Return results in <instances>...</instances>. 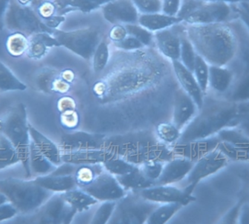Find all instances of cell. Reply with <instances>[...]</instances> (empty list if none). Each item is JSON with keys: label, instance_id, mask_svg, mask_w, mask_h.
Returning a JSON list of instances; mask_svg holds the SVG:
<instances>
[{"label": "cell", "instance_id": "cell-1", "mask_svg": "<svg viewBox=\"0 0 249 224\" xmlns=\"http://www.w3.org/2000/svg\"><path fill=\"white\" fill-rule=\"evenodd\" d=\"M187 37L210 65H229L239 50L238 35L229 23L188 24Z\"/></svg>", "mask_w": 249, "mask_h": 224}, {"label": "cell", "instance_id": "cell-2", "mask_svg": "<svg viewBox=\"0 0 249 224\" xmlns=\"http://www.w3.org/2000/svg\"><path fill=\"white\" fill-rule=\"evenodd\" d=\"M242 114L241 103H235L223 97L211 101L207 105L204 103L181 131L178 141H194L217 135L225 129L237 127Z\"/></svg>", "mask_w": 249, "mask_h": 224}, {"label": "cell", "instance_id": "cell-3", "mask_svg": "<svg viewBox=\"0 0 249 224\" xmlns=\"http://www.w3.org/2000/svg\"><path fill=\"white\" fill-rule=\"evenodd\" d=\"M0 133L5 136L16 148L26 178L32 176L29 155L32 139L29 133L27 112L23 104H18L0 118Z\"/></svg>", "mask_w": 249, "mask_h": 224}, {"label": "cell", "instance_id": "cell-4", "mask_svg": "<svg viewBox=\"0 0 249 224\" xmlns=\"http://www.w3.org/2000/svg\"><path fill=\"white\" fill-rule=\"evenodd\" d=\"M0 191L16 207L18 213H30L38 210L53 193L38 185L35 181L16 178L0 180Z\"/></svg>", "mask_w": 249, "mask_h": 224}, {"label": "cell", "instance_id": "cell-5", "mask_svg": "<svg viewBox=\"0 0 249 224\" xmlns=\"http://www.w3.org/2000/svg\"><path fill=\"white\" fill-rule=\"evenodd\" d=\"M30 6L50 29H56L64 20V15L73 10L89 12L97 8L86 0H18Z\"/></svg>", "mask_w": 249, "mask_h": 224}, {"label": "cell", "instance_id": "cell-6", "mask_svg": "<svg viewBox=\"0 0 249 224\" xmlns=\"http://www.w3.org/2000/svg\"><path fill=\"white\" fill-rule=\"evenodd\" d=\"M4 23V28L10 32H20L28 37L40 32H53L30 6L22 4L18 0H12L6 12Z\"/></svg>", "mask_w": 249, "mask_h": 224}, {"label": "cell", "instance_id": "cell-7", "mask_svg": "<svg viewBox=\"0 0 249 224\" xmlns=\"http://www.w3.org/2000/svg\"><path fill=\"white\" fill-rule=\"evenodd\" d=\"M53 35L60 46L65 47L85 59L93 57L96 47L100 42L99 32L90 28L67 32L54 29Z\"/></svg>", "mask_w": 249, "mask_h": 224}, {"label": "cell", "instance_id": "cell-8", "mask_svg": "<svg viewBox=\"0 0 249 224\" xmlns=\"http://www.w3.org/2000/svg\"><path fill=\"white\" fill-rule=\"evenodd\" d=\"M117 204L112 223L142 224L146 222L158 206L139 196H124Z\"/></svg>", "mask_w": 249, "mask_h": 224}, {"label": "cell", "instance_id": "cell-9", "mask_svg": "<svg viewBox=\"0 0 249 224\" xmlns=\"http://www.w3.org/2000/svg\"><path fill=\"white\" fill-rule=\"evenodd\" d=\"M233 4L219 1H199L194 10L183 19L187 24L229 23L235 11Z\"/></svg>", "mask_w": 249, "mask_h": 224}, {"label": "cell", "instance_id": "cell-10", "mask_svg": "<svg viewBox=\"0 0 249 224\" xmlns=\"http://www.w3.org/2000/svg\"><path fill=\"white\" fill-rule=\"evenodd\" d=\"M228 159L226 155L219 149L206 153L203 157L195 162L193 169L187 175L188 186L185 189L193 193L197 184L202 180L214 175L228 165Z\"/></svg>", "mask_w": 249, "mask_h": 224}, {"label": "cell", "instance_id": "cell-11", "mask_svg": "<svg viewBox=\"0 0 249 224\" xmlns=\"http://www.w3.org/2000/svg\"><path fill=\"white\" fill-rule=\"evenodd\" d=\"M218 149L229 159L249 162V136L238 127H229L218 133Z\"/></svg>", "mask_w": 249, "mask_h": 224}, {"label": "cell", "instance_id": "cell-12", "mask_svg": "<svg viewBox=\"0 0 249 224\" xmlns=\"http://www.w3.org/2000/svg\"><path fill=\"white\" fill-rule=\"evenodd\" d=\"M82 189L98 201H119L126 195V191L115 175L104 170Z\"/></svg>", "mask_w": 249, "mask_h": 224}, {"label": "cell", "instance_id": "cell-13", "mask_svg": "<svg viewBox=\"0 0 249 224\" xmlns=\"http://www.w3.org/2000/svg\"><path fill=\"white\" fill-rule=\"evenodd\" d=\"M38 210L39 223L43 224H69L77 213L61 193L53 194Z\"/></svg>", "mask_w": 249, "mask_h": 224}, {"label": "cell", "instance_id": "cell-14", "mask_svg": "<svg viewBox=\"0 0 249 224\" xmlns=\"http://www.w3.org/2000/svg\"><path fill=\"white\" fill-rule=\"evenodd\" d=\"M139 195L154 203H179L186 206L196 198L185 189H179L170 185H155L139 191Z\"/></svg>", "mask_w": 249, "mask_h": 224}, {"label": "cell", "instance_id": "cell-15", "mask_svg": "<svg viewBox=\"0 0 249 224\" xmlns=\"http://www.w3.org/2000/svg\"><path fill=\"white\" fill-rule=\"evenodd\" d=\"M219 142L218 135L194 141H178L172 144L171 150L176 156L186 158L196 162L206 153L217 149Z\"/></svg>", "mask_w": 249, "mask_h": 224}, {"label": "cell", "instance_id": "cell-16", "mask_svg": "<svg viewBox=\"0 0 249 224\" xmlns=\"http://www.w3.org/2000/svg\"><path fill=\"white\" fill-rule=\"evenodd\" d=\"M104 17L112 24L136 23L139 11L131 0H112L102 6Z\"/></svg>", "mask_w": 249, "mask_h": 224}, {"label": "cell", "instance_id": "cell-17", "mask_svg": "<svg viewBox=\"0 0 249 224\" xmlns=\"http://www.w3.org/2000/svg\"><path fill=\"white\" fill-rule=\"evenodd\" d=\"M116 153L107 149H83L61 152L62 162L74 165L102 164L116 156Z\"/></svg>", "mask_w": 249, "mask_h": 224}, {"label": "cell", "instance_id": "cell-18", "mask_svg": "<svg viewBox=\"0 0 249 224\" xmlns=\"http://www.w3.org/2000/svg\"><path fill=\"white\" fill-rule=\"evenodd\" d=\"M199 110L193 99L183 90L177 91L174 100L173 124L182 131L186 126L197 115Z\"/></svg>", "mask_w": 249, "mask_h": 224}, {"label": "cell", "instance_id": "cell-19", "mask_svg": "<svg viewBox=\"0 0 249 224\" xmlns=\"http://www.w3.org/2000/svg\"><path fill=\"white\" fill-rule=\"evenodd\" d=\"M174 73L181 89L193 99L199 111L204 104V93L196 80L193 72L187 68L179 60L172 61Z\"/></svg>", "mask_w": 249, "mask_h": 224}, {"label": "cell", "instance_id": "cell-20", "mask_svg": "<svg viewBox=\"0 0 249 224\" xmlns=\"http://www.w3.org/2000/svg\"><path fill=\"white\" fill-rule=\"evenodd\" d=\"M195 162L184 157L177 156L164 165L162 173L155 185H171L185 178L194 166Z\"/></svg>", "mask_w": 249, "mask_h": 224}, {"label": "cell", "instance_id": "cell-21", "mask_svg": "<svg viewBox=\"0 0 249 224\" xmlns=\"http://www.w3.org/2000/svg\"><path fill=\"white\" fill-rule=\"evenodd\" d=\"M235 80L234 72L228 66L209 67V89L210 88L219 97L225 98Z\"/></svg>", "mask_w": 249, "mask_h": 224}, {"label": "cell", "instance_id": "cell-22", "mask_svg": "<svg viewBox=\"0 0 249 224\" xmlns=\"http://www.w3.org/2000/svg\"><path fill=\"white\" fill-rule=\"evenodd\" d=\"M171 27L155 32V39L160 52L167 58L175 61L180 59L181 38Z\"/></svg>", "mask_w": 249, "mask_h": 224}, {"label": "cell", "instance_id": "cell-23", "mask_svg": "<svg viewBox=\"0 0 249 224\" xmlns=\"http://www.w3.org/2000/svg\"><path fill=\"white\" fill-rule=\"evenodd\" d=\"M101 137L86 132H74L64 135L60 143L61 152L83 149H101Z\"/></svg>", "mask_w": 249, "mask_h": 224}, {"label": "cell", "instance_id": "cell-24", "mask_svg": "<svg viewBox=\"0 0 249 224\" xmlns=\"http://www.w3.org/2000/svg\"><path fill=\"white\" fill-rule=\"evenodd\" d=\"M34 181L42 187L53 193H63L77 188L74 175H53L51 174L39 175Z\"/></svg>", "mask_w": 249, "mask_h": 224}, {"label": "cell", "instance_id": "cell-25", "mask_svg": "<svg viewBox=\"0 0 249 224\" xmlns=\"http://www.w3.org/2000/svg\"><path fill=\"white\" fill-rule=\"evenodd\" d=\"M60 46L53 34L40 32L29 37V46L26 55L33 59H40L48 52L49 48Z\"/></svg>", "mask_w": 249, "mask_h": 224}, {"label": "cell", "instance_id": "cell-26", "mask_svg": "<svg viewBox=\"0 0 249 224\" xmlns=\"http://www.w3.org/2000/svg\"><path fill=\"white\" fill-rule=\"evenodd\" d=\"M29 133L34 144L39 151L48 158L54 165L58 167L63 163L61 160V151L59 148L53 143L50 139L39 132L29 124Z\"/></svg>", "mask_w": 249, "mask_h": 224}, {"label": "cell", "instance_id": "cell-27", "mask_svg": "<svg viewBox=\"0 0 249 224\" xmlns=\"http://www.w3.org/2000/svg\"><path fill=\"white\" fill-rule=\"evenodd\" d=\"M182 22L177 16H170L161 13L142 14L139 16L138 23L152 32H156Z\"/></svg>", "mask_w": 249, "mask_h": 224}, {"label": "cell", "instance_id": "cell-28", "mask_svg": "<svg viewBox=\"0 0 249 224\" xmlns=\"http://www.w3.org/2000/svg\"><path fill=\"white\" fill-rule=\"evenodd\" d=\"M116 178L125 191L127 190L141 191V190L155 186V181H151L149 178H146L141 170L140 168L137 167L132 172L121 176H116Z\"/></svg>", "mask_w": 249, "mask_h": 224}, {"label": "cell", "instance_id": "cell-29", "mask_svg": "<svg viewBox=\"0 0 249 224\" xmlns=\"http://www.w3.org/2000/svg\"><path fill=\"white\" fill-rule=\"evenodd\" d=\"M66 201L74 209L77 213L86 211L97 203L98 200L82 188H75L70 191L61 193Z\"/></svg>", "mask_w": 249, "mask_h": 224}, {"label": "cell", "instance_id": "cell-30", "mask_svg": "<svg viewBox=\"0 0 249 224\" xmlns=\"http://www.w3.org/2000/svg\"><path fill=\"white\" fill-rule=\"evenodd\" d=\"M29 165L31 172L39 175H45L51 173L57 168L48 158L45 157L33 142L31 141Z\"/></svg>", "mask_w": 249, "mask_h": 224}, {"label": "cell", "instance_id": "cell-31", "mask_svg": "<svg viewBox=\"0 0 249 224\" xmlns=\"http://www.w3.org/2000/svg\"><path fill=\"white\" fill-rule=\"evenodd\" d=\"M225 99L235 103L249 102V70L235 80Z\"/></svg>", "mask_w": 249, "mask_h": 224}, {"label": "cell", "instance_id": "cell-32", "mask_svg": "<svg viewBox=\"0 0 249 224\" xmlns=\"http://www.w3.org/2000/svg\"><path fill=\"white\" fill-rule=\"evenodd\" d=\"M183 206L179 203H165L158 206L151 213L146 220L149 224H163L167 223Z\"/></svg>", "mask_w": 249, "mask_h": 224}, {"label": "cell", "instance_id": "cell-33", "mask_svg": "<svg viewBox=\"0 0 249 224\" xmlns=\"http://www.w3.org/2000/svg\"><path fill=\"white\" fill-rule=\"evenodd\" d=\"M20 162L18 153L11 142L0 133V170Z\"/></svg>", "mask_w": 249, "mask_h": 224}, {"label": "cell", "instance_id": "cell-34", "mask_svg": "<svg viewBox=\"0 0 249 224\" xmlns=\"http://www.w3.org/2000/svg\"><path fill=\"white\" fill-rule=\"evenodd\" d=\"M26 89V85L17 78L11 70L0 61V91L13 92L24 91Z\"/></svg>", "mask_w": 249, "mask_h": 224}, {"label": "cell", "instance_id": "cell-35", "mask_svg": "<svg viewBox=\"0 0 249 224\" xmlns=\"http://www.w3.org/2000/svg\"><path fill=\"white\" fill-rule=\"evenodd\" d=\"M102 164L96 165H81L74 172V178L77 184V188H82L91 183L101 172H103Z\"/></svg>", "mask_w": 249, "mask_h": 224}, {"label": "cell", "instance_id": "cell-36", "mask_svg": "<svg viewBox=\"0 0 249 224\" xmlns=\"http://www.w3.org/2000/svg\"><path fill=\"white\" fill-rule=\"evenodd\" d=\"M29 46V37L20 32H13L6 41V48L10 55L19 57L26 54Z\"/></svg>", "mask_w": 249, "mask_h": 224}, {"label": "cell", "instance_id": "cell-37", "mask_svg": "<svg viewBox=\"0 0 249 224\" xmlns=\"http://www.w3.org/2000/svg\"><path fill=\"white\" fill-rule=\"evenodd\" d=\"M209 67L210 64L197 54L193 73L204 94L209 89Z\"/></svg>", "mask_w": 249, "mask_h": 224}, {"label": "cell", "instance_id": "cell-38", "mask_svg": "<svg viewBox=\"0 0 249 224\" xmlns=\"http://www.w3.org/2000/svg\"><path fill=\"white\" fill-rule=\"evenodd\" d=\"M103 166L105 170L115 175V177L126 175L136 168L134 164L122 158H118L117 156L107 161L103 164Z\"/></svg>", "mask_w": 249, "mask_h": 224}, {"label": "cell", "instance_id": "cell-39", "mask_svg": "<svg viewBox=\"0 0 249 224\" xmlns=\"http://www.w3.org/2000/svg\"><path fill=\"white\" fill-rule=\"evenodd\" d=\"M156 132L160 140L172 145L179 140L181 131L173 123H162L158 124Z\"/></svg>", "mask_w": 249, "mask_h": 224}, {"label": "cell", "instance_id": "cell-40", "mask_svg": "<svg viewBox=\"0 0 249 224\" xmlns=\"http://www.w3.org/2000/svg\"><path fill=\"white\" fill-rule=\"evenodd\" d=\"M196 53L193 44L187 36L181 38L179 61L190 71L193 72L196 62Z\"/></svg>", "mask_w": 249, "mask_h": 224}, {"label": "cell", "instance_id": "cell-41", "mask_svg": "<svg viewBox=\"0 0 249 224\" xmlns=\"http://www.w3.org/2000/svg\"><path fill=\"white\" fill-rule=\"evenodd\" d=\"M109 46L105 41H100L93 54V67L95 73L103 71L109 61Z\"/></svg>", "mask_w": 249, "mask_h": 224}, {"label": "cell", "instance_id": "cell-42", "mask_svg": "<svg viewBox=\"0 0 249 224\" xmlns=\"http://www.w3.org/2000/svg\"><path fill=\"white\" fill-rule=\"evenodd\" d=\"M117 202H103V204L99 206L91 221V224H105L107 223L111 219L116 208Z\"/></svg>", "mask_w": 249, "mask_h": 224}, {"label": "cell", "instance_id": "cell-43", "mask_svg": "<svg viewBox=\"0 0 249 224\" xmlns=\"http://www.w3.org/2000/svg\"><path fill=\"white\" fill-rule=\"evenodd\" d=\"M127 35H131L140 41L143 46L149 45L153 38V32L145 29L139 23H130L124 25Z\"/></svg>", "mask_w": 249, "mask_h": 224}, {"label": "cell", "instance_id": "cell-44", "mask_svg": "<svg viewBox=\"0 0 249 224\" xmlns=\"http://www.w3.org/2000/svg\"><path fill=\"white\" fill-rule=\"evenodd\" d=\"M163 167L164 165L162 162L149 160L142 163L139 168L146 178L156 182L157 180L159 178L162 173Z\"/></svg>", "mask_w": 249, "mask_h": 224}, {"label": "cell", "instance_id": "cell-45", "mask_svg": "<svg viewBox=\"0 0 249 224\" xmlns=\"http://www.w3.org/2000/svg\"><path fill=\"white\" fill-rule=\"evenodd\" d=\"M142 14L160 13L162 10L161 0H131Z\"/></svg>", "mask_w": 249, "mask_h": 224}, {"label": "cell", "instance_id": "cell-46", "mask_svg": "<svg viewBox=\"0 0 249 224\" xmlns=\"http://www.w3.org/2000/svg\"><path fill=\"white\" fill-rule=\"evenodd\" d=\"M114 44L118 48L127 50V51L139 49V48L143 47V44L140 41L138 40L134 37L129 35H127L125 37H124L121 40L118 41V42H114Z\"/></svg>", "mask_w": 249, "mask_h": 224}, {"label": "cell", "instance_id": "cell-47", "mask_svg": "<svg viewBox=\"0 0 249 224\" xmlns=\"http://www.w3.org/2000/svg\"><path fill=\"white\" fill-rule=\"evenodd\" d=\"M182 0H162L161 13L170 16H177Z\"/></svg>", "mask_w": 249, "mask_h": 224}, {"label": "cell", "instance_id": "cell-48", "mask_svg": "<svg viewBox=\"0 0 249 224\" xmlns=\"http://www.w3.org/2000/svg\"><path fill=\"white\" fill-rule=\"evenodd\" d=\"M18 211L10 202L0 205V222L12 219L18 214Z\"/></svg>", "mask_w": 249, "mask_h": 224}, {"label": "cell", "instance_id": "cell-49", "mask_svg": "<svg viewBox=\"0 0 249 224\" xmlns=\"http://www.w3.org/2000/svg\"><path fill=\"white\" fill-rule=\"evenodd\" d=\"M61 122H62L63 125L65 126L66 127H69V128H73V127H76L78 123L77 113L74 112V111L62 112Z\"/></svg>", "mask_w": 249, "mask_h": 224}, {"label": "cell", "instance_id": "cell-50", "mask_svg": "<svg viewBox=\"0 0 249 224\" xmlns=\"http://www.w3.org/2000/svg\"><path fill=\"white\" fill-rule=\"evenodd\" d=\"M127 35V31H126L125 27L124 26H120V25L117 24L115 27L112 28V31L109 34V37H110L112 40L114 42H118V41L124 39Z\"/></svg>", "mask_w": 249, "mask_h": 224}, {"label": "cell", "instance_id": "cell-51", "mask_svg": "<svg viewBox=\"0 0 249 224\" xmlns=\"http://www.w3.org/2000/svg\"><path fill=\"white\" fill-rule=\"evenodd\" d=\"M74 108H75V103L73 99H71V98H62L58 102V108L62 112L74 111Z\"/></svg>", "mask_w": 249, "mask_h": 224}, {"label": "cell", "instance_id": "cell-52", "mask_svg": "<svg viewBox=\"0 0 249 224\" xmlns=\"http://www.w3.org/2000/svg\"><path fill=\"white\" fill-rule=\"evenodd\" d=\"M12 0H0V31L4 29V16Z\"/></svg>", "mask_w": 249, "mask_h": 224}, {"label": "cell", "instance_id": "cell-53", "mask_svg": "<svg viewBox=\"0 0 249 224\" xmlns=\"http://www.w3.org/2000/svg\"><path fill=\"white\" fill-rule=\"evenodd\" d=\"M241 223H249V206L244 207V210L241 212Z\"/></svg>", "mask_w": 249, "mask_h": 224}, {"label": "cell", "instance_id": "cell-54", "mask_svg": "<svg viewBox=\"0 0 249 224\" xmlns=\"http://www.w3.org/2000/svg\"><path fill=\"white\" fill-rule=\"evenodd\" d=\"M202 1H219V2H225L228 4H241L244 0H198Z\"/></svg>", "mask_w": 249, "mask_h": 224}, {"label": "cell", "instance_id": "cell-55", "mask_svg": "<svg viewBox=\"0 0 249 224\" xmlns=\"http://www.w3.org/2000/svg\"><path fill=\"white\" fill-rule=\"evenodd\" d=\"M86 1L91 3L92 4L98 7H99V6L105 5V4L109 2V1H112V0H86Z\"/></svg>", "mask_w": 249, "mask_h": 224}, {"label": "cell", "instance_id": "cell-56", "mask_svg": "<svg viewBox=\"0 0 249 224\" xmlns=\"http://www.w3.org/2000/svg\"><path fill=\"white\" fill-rule=\"evenodd\" d=\"M8 199L7 198V197L2 192L0 191V205L5 204V203H8Z\"/></svg>", "mask_w": 249, "mask_h": 224}]
</instances>
